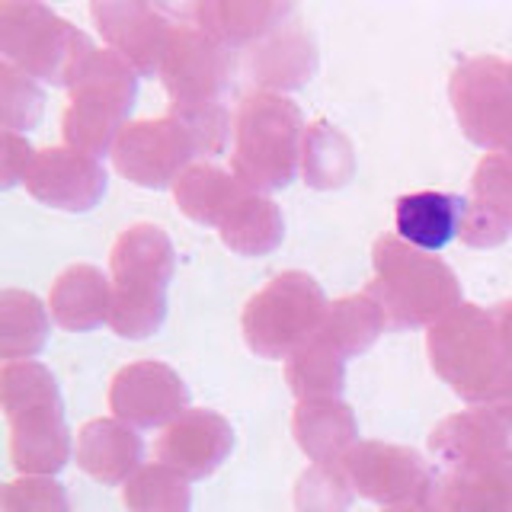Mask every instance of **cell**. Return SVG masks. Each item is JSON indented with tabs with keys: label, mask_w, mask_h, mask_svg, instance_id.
<instances>
[{
	"label": "cell",
	"mask_w": 512,
	"mask_h": 512,
	"mask_svg": "<svg viewBox=\"0 0 512 512\" xmlns=\"http://www.w3.org/2000/svg\"><path fill=\"white\" fill-rule=\"evenodd\" d=\"M4 416L10 423L13 468L23 477H52L74 458L64 400L52 368L36 359L0 368Z\"/></svg>",
	"instance_id": "1"
},
{
	"label": "cell",
	"mask_w": 512,
	"mask_h": 512,
	"mask_svg": "<svg viewBox=\"0 0 512 512\" xmlns=\"http://www.w3.org/2000/svg\"><path fill=\"white\" fill-rule=\"evenodd\" d=\"M432 372L474 407L509 404L512 362L490 308L461 304L426 333Z\"/></svg>",
	"instance_id": "2"
},
{
	"label": "cell",
	"mask_w": 512,
	"mask_h": 512,
	"mask_svg": "<svg viewBox=\"0 0 512 512\" xmlns=\"http://www.w3.org/2000/svg\"><path fill=\"white\" fill-rule=\"evenodd\" d=\"M372 266L375 279L365 292L378 301L388 330L432 327L464 304L455 269L439 256L404 244L397 234L375 240Z\"/></svg>",
	"instance_id": "3"
},
{
	"label": "cell",
	"mask_w": 512,
	"mask_h": 512,
	"mask_svg": "<svg viewBox=\"0 0 512 512\" xmlns=\"http://www.w3.org/2000/svg\"><path fill=\"white\" fill-rule=\"evenodd\" d=\"M176 272L173 240L157 224H132L109 250V327L125 340H144L167 317V285Z\"/></svg>",
	"instance_id": "4"
},
{
	"label": "cell",
	"mask_w": 512,
	"mask_h": 512,
	"mask_svg": "<svg viewBox=\"0 0 512 512\" xmlns=\"http://www.w3.org/2000/svg\"><path fill=\"white\" fill-rule=\"evenodd\" d=\"M304 132L308 125L301 109L288 96L250 93L234 112L231 173L260 196L285 189L301 170Z\"/></svg>",
	"instance_id": "5"
},
{
	"label": "cell",
	"mask_w": 512,
	"mask_h": 512,
	"mask_svg": "<svg viewBox=\"0 0 512 512\" xmlns=\"http://www.w3.org/2000/svg\"><path fill=\"white\" fill-rule=\"evenodd\" d=\"M0 55L36 80L52 87H74L87 71L96 48L87 32H80L68 20L36 0L0 4Z\"/></svg>",
	"instance_id": "6"
},
{
	"label": "cell",
	"mask_w": 512,
	"mask_h": 512,
	"mask_svg": "<svg viewBox=\"0 0 512 512\" xmlns=\"http://www.w3.org/2000/svg\"><path fill=\"white\" fill-rule=\"evenodd\" d=\"M330 301L324 285L301 269L279 272L256 292L244 314H240V330H244L247 346L260 359H292L301 346H308L324 327Z\"/></svg>",
	"instance_id": "7"
},
{
	"label": "cell",
	"mask_w": 512,
	"mask_h": 512,
	"mask_svg": "<svg viewBox=\"0 0 512 512\" xmlns=\"http://www.w3.org/2000/svg\"><path fill=\"white\" fill-rule=\"evenodd\" d=\"M138 100V71L112 48H96L93 61L71 87V103L64 109L61 132L68 148H77L100 160L112 154L125 132Z\"/></svg>",
	"instance_id": "8"
},
{
	"label": "cell",
	"mask_w": 512,
	"mask_h": 512,
	"mask_svg": "<svg viewBox=\"0 0 512 512\" xmlns=\"http://www.w3.org/2000/svg\"><path fill=\"white\" fill-rule=\"evenodd\" d=\"M448 100L468 141L506 151L512 141V68L506 61L484 55L458 64L448 80Z\"/></svg>",
	"instance_id": "9"
},
{
	"label": "cell",
	"mask_w": 512,
	"mask_h": 512,
	"mask_svg": "<svg viewBox=\"0 0 512 512\" xmlns=\"http://www.w3.org/2000/svg\"><path fill=\"white\" fill-rule=\"evenodd\" d=\"M196 157H202L196 132L173 112L160 119L128 122L112 148L116 170L141 189L173 186L176 176L196 164Z\"/></svg>",
	"instance_id": "10"
},
{
	"label": "cell",
	"mask_w": 512,
	"mask_h": 512,
	"mask_svg": "<svg viewBox=\"0 0 512 512\" xmlns=\"http://www.w3.org/2000/svg\"><path fill=\"white\" fill-rule=\"evenodd\" d=\"M234 74V58L224 45L196 23H176L160 80L170 96V109H199L221 103V93L228 90Z\"/></svg>",
	"instance_id": "11"
},
{
	"label": "cell",
	"mask_w": 512,
	"mask_h": 512,
	"mask_svg": "<svg viewBox=\"0 0 512 512\" xmlns=\"http://www.w3.org/2000/svg\"><path fill=\"white\" fill-rule=\"evenodd\" d=\"M340 468L362 500H372L384 509L420 506L436 474L416 448L394 442H359L340 461Z\"/></svg>",
	"instance_id": "12"
},
{
	"label": "cell",
	"mask_w": 512,
	"mask_h": 512,
	"mask_svg": "<svg viewBox=\"0 0 512 512\" xmlns=\"http://www.w3.org/2000/svg\"><path fill=\"white\" fill-rule=\"evenodd\" d=\"M109 410L132 429H167L189 410V388L167 362H132L109 384Z\"/></svg>",
	"instance_id": "13"
},
{
	"label": "cell",
	"mask_w": 512,
	"mask_h": 512,
	"mask_svg": "<svg viewBox=\"0 0 512 512\" xmlns=\"http://www.w3.org/2000/svg\"><path fill=\"white\" fill-rule=\"evenodd\" d=\"M90 16L96 29L103 32L106 45L132 64L138 77L160 74L176 29L170 7L141 4V0H103V4L90 7Z\"/></svg>",
	"instance_id": "14"
},
{
	"label": "cell",
	"mask_w": 512,
	"mask_h": 512,
	"mask_svg": "<svg viewBox=\"0 0 512 512\" xmlns=\"http://www.w3.org/2000/svg\"><path fill=\"white\" fill-rule=\"evenodd\" d=\"M423 512H512V455L439 464Z\"/></svg>",
	"instance_id": "15"
},
{
	"label": "cell",
	"mask_w": 512,
	"mask_h": 512,
	"mask_svg": "<svg viewBox=\"0 0 512 512\" xmlns=\"http://www.w3.org/2000/svg\"><path fill=\"white\" fill-rule=\"evenodd\" d=\"M29 196L61 212H90L106 196V170L96 157L68 148L39 151L26 183Z\"/></svg>",
	"instance_id": "16"
},
{
	"label": "cell",
	"mask_w": 512,
	"mask_h": 512,
	"mask_svg": "<svg viewBox=\"0 0 512 512\" xmlns=\"http://www.w3.org/2000/svg\"><path fill=\"white\" fill-rule=\"evenodd\" d=\"M234 448V426L215 410L189 407L154 442V458L180 471L186 480L215 474Z\"/></svg>",
	"instance_id": "17"
},
{
	"label": "cell",
	"mask_w": 512,
	"mask_h": 512,
	"mask_svg": "<svg viewBox=\"0 0 512 512\" xmlns=\"http://www.w3.org/2000/svg\"><path fill=\"white\" fill-rule=\"evenodd\" d=\"M461 240L468 247L487 250L512 237V164L503 154H487L471 176V192L464 199Z\"/></svg>",
	"instance_id": "18"
},
{
	"label": "cell",
	"mask_w": 512,
	"mask_h": 512,
	"mask_svg": "<svg viewBox=\"0 0 512 512\" xmlns=\"http://www.w3.org/2000/svg\"><path fill=\"white\" fill-rule=\"evenodd\" d=\"M429 452L439 458V464L461 458L512 455V400L445 416L429 432Z\"/></svg>",
	"instance_id": "19"
},
{
	"label": "cell",
	"mask_w": 512,
	"mask_h": 512,
	"mask_svg": "<svg viewBox=\"0 0 512 512\" xmlns=\"http://www.w3.org/2000/svg\"><path fill=\"white\" fill-rule=\"evenodd\" d=\"M141 455V436L128 423L116 420V416H96V420H87L77 429V468L106 487L128 484L132 474L141 468Z\"/></svg>",
	"instance_id": "20"
},
{
	"label": "cell",
	"mask_w": 512,
	"mask_h": 512,
	"mask_svg": "<svg viewBox=\"0 0 512 512\" xmlns=\"http://www.w3.org/2000/svg\"><path fill=\"white\" fill-rule=\"evenodd\" d=\"M189 20L196 23L205 36L218 45L244 48L256 39H269L292 13V4H276V0H202V4L186 7Z\"/></svg>",
	"instance_id": "21"
},
{
	"label": "cell",
	"mask_w": 512,
	"mask_h": 512,
	"mask_svg": "<svg viewBox=\"0 0 512 512\" xmlns=\"http://www.w3.org/2000/svg\"><path fill=\"white\" fill-rule=\"evenodd\" d=\"M292 436L314 464H340L359 445V420L340 397L298 400Z\"/></svg>",
	"instance_id": "22"
},
{
	"label": "cell",
	"mask_w": 512,
	"mask_h": 512,
	"mask_svg": "<svg viewBox=\"0 0 512 512\" xmlns=\"http://www.w3.org/2000/svg\"><path fill=\"white\" fill-rule=\"evenodd\" d=\"M48 314L71 333H90L109 324L112 314V282L103 269L90 263L68 266L48 292Z\"/></svg>",
	"instance_id": "23"
},
{
	"label": "cell",
	"mask_w": 512,
	"mask_h": 512,
	"mask_svg": "<svg viewBox=\"0 0 512 512\" xmlns=\"http://www.w3.org/2000/svg\"><path fill=\"white\" fill-rule=\"evenodd\" d=\"M464 208H468L464 199L452 196V192L426 189L400 196L394 208L397 237L423 253H436L452 244L455 237H461Z\"/></svg>",
	"instance_id": "24"
},
{
	"label": "cell",
	"mask_w": 512,
	"mask_h": 512,
	"mask_svg": "<svg viewBox=\"0 0 512 512\" xmlns=\"http://www.w3.org/2000/svg\"><path fill=\"white\" fill-rule=\"evenodd\" d=\"M317 71V45L304 29H279L250 52V77L266 93L304 87Z\"/></svg>",
	"instance_id": "25"
},
{
	"label": "cell",
	"mask_w": 512,
	"mask_h": 512,
	"mask_svg": "<svg viewBox=\"0 0 512 512\" xmlns=\"http://www.w3.org/2000/svg\"><path fill=\"white\" fill-rule=\"evenodd\" d=\"M247 186L234 173L218 164H192L173 183V199L180 212L205 228H221V221L231 215V208L247 196Z\"/></svg>",
	"instance_id": "26"
},
{
	"label": "cell",
	"mask_w": 512,
	"mask_h": 512,
	"mask_svg": "<svg viewBox=\"0 0 512 512\" xmlns=\"http://www.w3.org/2000/svg\"><path fill=\"white\" fill-rule=\"evenodd\" d=\"M48 333H52V314L36 295L23 288L0 292V359H36L48 343Z\"/></svg>",
	"instance_id": "27"
},
{
	"label": "cell",
	"mask_w": 512,
	"mask_h": 512,
	"mask_svg": "<svg viewBox=\"0 0 512 512\" xmlns=\"http://www.w3.org/2000/svg\"><path fill=\"white\" fill-rule=\"evenodd\" d=\"M221 244L237 256H266L285 240V215L269 196L247 192L221 221Z\"/></svg>",
	"instance_id": "28"
},
{
	"label": "cell",
	"mask_w": 512,
	"mask_h": 512,
	"mask_svg": "<svg viewBox=\"0 0 512 512\" xmlns=\"http://www.w3.org/2000/svg\"><path fill=\"white\" fill-rule=\"evenodd\" d=\"M356 144L343 128L327 119H317L304 132L301 148V176L311 189H343L356 176Z\"/></svg>",
	"instance_id": "29"
},
{
	"label": "cell",
	"mask_w": 512,
	"mask_h": 512,
	"mask_svg": "<svg viewBox=\"0 0 512 512\" xmlns=\"http://www.w3.org/2000/svg\"><path fill=\"white\" fill-rule=\"evenodd\" d=\"M384 330H388V320H384L378 301L368 292H359V295L330 301V311L317 336H324L336 352H343L346 359H352L372 346Z\"/></svg>",
	"instance_id": "30"
},
{
	"label": "cell",
	"mask_w": 512,
	"mask_h": 512,
	"mask_svg": "<svg viewBox=\"0 0 512 512\" xmlns=\"http://www.w3.org/2000/svg\"><path fill=\"white\" fill-rule=\"evenodd\" d=\"M285 381L298 400L340 397L346 388V356L336 352L324 336H314L285 362Z\"/></svg>",
	"instance_id": "31"
},
{
	"label": "cell",
	"mask_w": 512,
	"mask_h": 512,
	"mask_svg": "<svg viewBox=\"0 0 512 512\" xmlns=\"http://www.w3.org/2000/svg\"><path fill=\"white\" fill-rule=\"evenodd\" d=\"M122 503L128 512H189L192 490L189 480L167 464H141L132 480L122 487Z\"/></svg>",
	"instance_id": "32"
},
{
	"label": "cell",
	"mask_w": 512,
	"mask_h": 512,
	"mask_svg": "<svg viewBox=\"0 0 512 512\" xmlns=\"http://www.w3.org/2000/svg\"><path fill=\"white\" fill-rule=\"evenodd\" d=\"M45 93L36 84V77L16 71L13 64H0V122L4 132L26 135L29 128L42 122Z\"/></svg>",
	"instance_id": "33"
},
{
	"label": "cell",
	"mask_w": 512,
	"mask_h": 512,
	"mask_svg": "<svg viewBox=\"0 0 512 512\" xmlns=\"http://www.w3.org/2000/svg\"><path fill=\"white\" fill-rule=\"evenodd\" d=\"M352 490L340 464H311L295 484L298 512H346L352 506Z\"/></svg>",
	"instance_id": "34"
},
{
	"label": "cell",
	"mask_w": 512,
	"mask_h": 512,
	"mask_svg": "<svg viewBox=\"0 0 512 512\" xmlns=\"http://www.w3.org/2000/svg\"><path fill=\"white\" fill-rule=\"evenodd\" d=\"M4 512H71V500L55 477H20L4 487Z\"/></svg>",
	"instance_id": "35"
},
{
	"label": "cell",
	"mask_w": 512,
	"mask_h": 512,
	"mask_svg": "<svg viewBox=\"0 0 512 512\" xmlns=\"http://www.w3.org/2000/svg\"><path fill=\"white\" fill-rule=\"evenodd\" d=\"M36 157H39V151H32L26 135L4 132V154H0V180H4V189H13L16 183H26Z\"/></svg>",
	"instance_id": "36"
},
{
	"label": "cell",
	"mask_w": 512,
	"mask_h": 512,
	"mask_svg": "<svg viewBox=\"0 0 512 512\" xmlns=\"http://www.w3.org/2000/svg\"><path fill=\"white\" fill-rule=\"evenodd\" d=\"M493 317H496V327H500V336H503V346H506V356L512 362V301H503V304H493Z\"/></svg>",
	"instance_id": "37"
},
{
	"label": "cell",
	"mask_w": 512,
	"mask_h": 512,
	"mask_svg": "<svg viewBox=\"0 0 512 512\" xmlns=\"http://www.w3.org/2000/svg\"><path fill=\"white\" fill-rule=\"evenodd\" d=\"M384 512H423L420 506H391V509H384Z\"/></svg>",
	"instance_id": "38"
},
{
	"label": "cell",
	"mask_w": 512,
	"mask_h": 512,
	"mask_svg": "<svg viewBox=\"0 0 512 512\" xmlns=\"http://www.w3.org/2000/svg\"><path fill=\"white\" fill-rule=\"evenodd\" d=\"M503 157H506V160H509V164H512V141L506 144V151H503Z\"/></svg>",
	"instance_id": "39"
},
{
	"label": "cell",
	"mask_w": 512,
	"mask_h": 512,
	"mask_svg": "<svg viewBox=\"0 0 512 512\" xmlns=\"http://www.w3.org/2000/svg\"><path fill=\"white\" fill-rule=\"evenodd\" d=\"M509 68H512V61H509Z\"/></svg>",
	"instance_id": "40"
}]
</instances>
